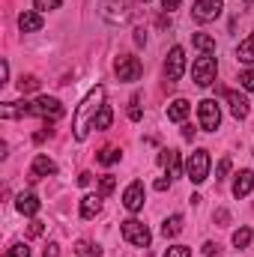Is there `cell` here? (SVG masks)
<instances>
[{
	"mask_svg": "<svg viewBox=\"0 0 254 257\" xmlns=\"http://www.w3.org/2000/svg\"><path fill=\"white\" fill-rule=\"evenodd\" d=\"M159 162L168 168V177H180V153L177 150H162Z\"/></svg>",
	"mask_w": 254,
	"mask_h": 257,
	"instance_id": "cell-18",
	"label": "cell"
},
{
	"mask_svg": "<svg viewBox=\"0 0 254 257\" xmlns=\"http://www.w3.org/2000/svg\"><path fill=\"white\" fill-rule=\"evenodd\" d=\"M15 209H18L21 215H36V212H39V197L33 192H21L15 197Z\"/></svg>",
	"mask_w": 254,
	"mask_h": 257,
	"instance_id": "cell-13",
	"label": "cell"
},
{
	"mask_svg": "<svg viewBox=\"0 0 254 257\" xmlns=\"http://www.w3.org/2000/svg\"><path fill=\"white\" fill-rule=\"evenodd\" d=\"M42 257H60V245H57V242H48L45 251H42Z\"/></svg>",
	"mask_w": 254,
	"mask_h": 257,
	"instance_id": "cell-36",
	"label": "cell"
},
{
	"mask_svg": "<svg viewBox=\"0 0 254 257\" xmlns=\"http://www.w3.org/2000/svg\"><path fill=\"white\" fill-rule=\"evenodd\" d=\"M135 42H138V45H144V42H147V36H144V30H135Z\"/></svg>",
	"mask_w": 254,
	"mask_h": 257,
	"instance_id": "cell-40",
	"label": "cell"
},
{
	"mask_svg": "<svg viewBox=\"0 0 254 257\" xmlns=\"http://www.w3.org/2000/svg\"><path fill=\"white\" fill-rule=\"evenodd\" d=\"M18 90H21V93L39 90V78H36V75H21V78H18Z\"/></svg>",
	"mask_w": 254,
	"mask_h": 257,
	"instance_id": "cell-25",
	"label": "cell"
},
{
	"mask_svg": "<svg viewBox=\"0 0 254 257\" xmlns=\"http://www.w3.org/2000/svg\"><path fill=\"white\" fill-rule=\"evenodd\" d=\"M33 6H36L39 12H45V9H60V0H33Z\"/></svg>",
	"mask_w": 254,
	"mask_h": 257,
	"instance_id": "cell-32",
	"label": "cell"
},
{
	"mask_svg": "<svg viewBox=\"0 0 254 257\" xmlns=\"http://www.w3.org/2000/svg\"><path fill=\"white\" fill-rule=\"evenodd\" d=\"M248 242H251V230H248V227H239V230L233 233V245H236V248H248Z\"/></svg>",
	"mask_w": 254,
	"mask_h": 257,
	"instance_id": "cell-27",
	"label": "cell"
},
{
	"mask_svg": "<svg viewBox=\"0 0 254 257\" xmlns=\"http://www.w3.org/2000/svg\"><path fill=\"white\" fill-rule=\"evenodd\" d=\"M90 180H93V174H87V171H84V174L78 177V186H90Z\"/></svg>",
	"mask_w": 254,
	"mask_h": 257,
	"instance_id": "cell-39",
	"label": "cell"
},
{
	"mask_svg": "<svg viewBox=\"0 0 254 257\" xmlns=\"http://www.w3.org/2000/svg\"><path fill=\"white\" fill-rule=\"evenodd\" d=\"M203 254L206 257H221V245H218V242H206V245H203Z\"/></svg>",
	"mask_w": 254,
	"mask_h": 257,
	"instance_id": "cell-34",
	"label": "cell"
},
{
	"mask_svg": "<svg viewBox=\"0 0 254 257\" xmlns=\"http://www.w3.org/2000/svg\"><path fill=\"white\" fill-rule=\"evenodd\" d=\"M6 78H9V63L3 60V63H0V84H6Z\"/></svg>",
	"mask_w": 254,
	"mask_h": 257,
	"instance_id": "cell-38",
	"label": "cell"
},
{
	"mask_svg": "<svg viewBox=\"0 0 254 257\" xmlns=\"http://www.w3.org/2000/svg\"><path fill=\"white\" fill-rule=\"evenodd\" d=\"M183 72H186V51L177 45V48H171V54H168V60H165V78L174 84V81L183 78Z\"/></svg>",
	"mask_w": 254,
	"mask_h": 257,
	"instance_id": "cell-9",
	"label": "cell"
},
{
	"mask_svg": "<svg viewBox=\"0 0 254 257\" xmlns=\"http://www.w3.org/2000/svg\"><path fill=\"white\" fill-rule=\"evenodd\" d=\"M42 230H45V224H42V221H33V224L27 227V236H42Z\"/></svg>",
	"mask_w": 254,
	"mask_h": 257,
	"instance_id": "cell-35",
	"label": "cell"
},
{
	"mask_svg": "<svg viewBox=\"0 0 254 257\" xmlns=\"http://www.w3.org/2000/svg\"><path fill=\"white\" fill-rule=\"evenodd\" d=\"M114 72H117L120 81H138L144 75V66H141L138 57H132V54H120L117 63H114Z\"/></svg>",
	"mask_w": 254,
	"mask_h": 257,
	"instance_id": "cell-7",
	"label": "cell"
},
{
	"mask_svg": "<svg viewBox=\"0 0 254 257\" xmlns=\"http://www.w3.org/2000/svg\"><path fill=\"white\" fill-rule=\"evenodd\" d=\"M227 102H230V114H233L236 120H245V117H248V111H251V108H248V99H245L242 93L230 90V93H227Z\"/></svg>",
	"mask_w": 254,
	"mask_h": 257,
	"instance_id": "cell-14",
	"label": "cell"
},
{
	"mask_svg": "<svg viewBox=\"0 0 254 257\" xmlns=\"http://www.w3.org/2000/svg\"><path fill=\"white\" fill-rule=\"evenodd\" d=\"M180 230H183V215H171V218L162 224V236H165V239H168V236H177Z\"/></svg>",
	"mask_w": 254,
	"mask_h": 257,
	"instance_id": "cell-22",
	"label": "cell"
},
{
	"mask_svg": "<svg viewBox=\"0 0 254 257\" xmlns=\"http://www.w3.org/2000/svg\"><path fill=\"white\" fill-rule=\"evenodd\" d=\"M189 111H191V105L186 99H174V102L168 105V120H171V123H183V120L189 117Z\"/></svg>",
	"mask_w": 254,
	"mask_h": 257,
	"instance_id": "cell-16",
	"label": "cell"
},
{
	"mask_svg": "<svg viewBox=\"0 0 254 257\" xmlns=\"http://www.w3.org/2000/svg\"><path fill=\"white\" fill-rule=\"evenodd\" d=\"M191 45L200 48L203 54H215V39L206 36V33H194V36H191Z\"/></svg>",
	"mask_w": 254,
	"mask_h": 257,
	"instance_id": "cell-21",
	"label": "cell"
},
{
	"mask_svg": "<svg viewBox=\"0 0 254 257\" xmlns=\"http://www.w3.org/2000/svg\"><path fill=\"white\" fill-rule=\"evenodd\" d=\"M105 108V87H93L90 93H87V99L78 105V111H75V138L78 141H84L87 138V132L93 128L96 123V117H99V111Z\"/></svg>",
	"mask_w": 254,
	"mask_h": 257,
	"instance_id": "cell-1",
	"label": "cell"
},
{
	"mask_svg": "<svg viewBox=\"0 0 254 257\" xmlns=\"http://www.w3.org/2000/svg\"><path fill=\"white\" fill-rule=\"evenodd\" d=\"M230 174V159H221L218 162V171H215V180H224Z\"/></svg>",
	"mask_w": 254,
	"mask_h": 257,
	"instance_id": "cell-33",
	"label": "cell"
},
{
	"mask_svg": "<svg viewBox=\"0 0 254 257\" xmlns=\"http://www.w3.org/2000/svg\"><path fill=\"white\" fill-rule=\"evenodd\" d=\"M197 117H200V128L203 132H215L221 123V111H218V102L215 99H203L197 105Z\"/></svg>",
	"mask_w": 254,
	"mask_h": 257,
	"instance_id": "cell-6",
	"label": "cell"
},
{
	"mask_svg": "<svg viewBox=\"0 0 254 257\" xmlns=\"http://www.w3.org/2000/svg\"><path fill=\"white\" fill-rule=\"evenodd\" d=\"M186 171H189V180L194 186H200L206 177H209V150H194L191 159L186 162Z\"/></svg>",
	"mask_w": 254,
	"mask_h": 257,
	"instance_id": "cell-4",
	"label": "cell"
},
{
	"mask_svg": "<svg viewBox=\"0 0 254 257\" xmlns=\"http://www.w3.org/2000/svg\"><path fill=\"white\" fill-rule=\"evenodd\" d=\"M162 3H165V9H168V12H171V9H177V6H180V0H162Z\"/></svg>",
	"mask_w": 254,
	"mask_h": 257,
	"instance_id": "cell-41",
	"label": "cell"
},
{
	"mask_svg": "<svg viewBox=\"0 0 254 257\" xmlns=\"http://www.w3.org/2000/svg\"><path fill=\"white\" fill-rule=\"evenodd\" d=\"M51 174H57V165L48 156H36L33 168H30V180H42V177H51Z\"/></svg>",
	"mask_w": 254,
	"mask_h": 257,
	"instance_id": "cell-12",
	"label": "cell"
},
{
	"mask_svg": "<svg viewBox=\"0 0 254 257\" xmlns=\"http://www.w3.org/2000/svg\"><path fill=\"white\" fill-rule=\"evenodd\" d=\"M123 239H126L129 245H135V248H147V245L153 242V233H150V227H147L144 221L126 218V221H123Z\"/></svg>",
	"mask_w": 254,
	"mask_h": 257,
	"instance_id": "cell-2",
	"label": "cell"
},
{
	"mask_svg": "<svg viewBox=\"0 0 254 257\" xmlns=\"http://www.w3.org/2000/svg\"><path fill=\"white\" fill-rule=\"evenodd\" d=\"M75 254L78 257H102V248L93 245V242H87V239H81V242L75 245Z\"/></svg>",
	"mask_w": 254,
	"mask_h": 257,
	"instance_id": "cell-23",
	"label": "cell"
},
{
	"mask_svg": "<svg viewBox=\"0 0 254 257\" xmlns=\"http://www.w3.org/2000/svg\"><path fill=\"white\" fill-rule=\"evenodd\" d=\"M165 257H191V251L186 245H171V248L165 251Z\"/></svg>",
	"mask_w": 254,
	"mask_h": 257,
	"instance_id": "cell-31",
	"label": "cell"
},
{
	"mask_svg": "<svg viewBox=\"0 0 254 257\" xmlns=\"http://www.w3.org/2000/svg\"><path fill=\"white\" fill-rule=\"evenodd\" d=\"M111 120H114V111H111V105H105V108L99 111V117H96L93 128H108L111 126Z\"/></svg>",
	"mask_w": 254,
	"mask_h": 257,
	"instance_id": "cell-26",
	"label": "cell"
},
{
	"mask_svg": "<svg viewBox=\"0 0 254 257\" xmlns=\"http://www.w3.org/2000/svg\"><path fill=\"white\" fill-rule=\"evenodd\" d=\"M42 15L39 12H21L18 15V27H21V33H33V30H42Z\"/></svg>",
	"mask_w": 254,
	"mask_h": 257,
	"instance_id": "cell-15",
	"label": "cell"
},
{
	"mask_svg": "<svg viewBox=\"0 0 254 257\" xmlns=\"http://www.w3.org/2000/svg\"><path fill=\"white\" fill-rule=\"evenodd\" d=\"M123 206H126L129 212H138V209L144 206V183H141V180H135V183L126 189V194H123Z\"/></svg>",
	"mask_w": 254,
	"mask_h": 257,
	"instance_id": "cell-11",
	"label": "cell"
},
{
	"mask_svg": "<svg viewBox=\"0 0 254 257\" xmlns=\"http://www.w3.org/2000/svg\"><path fill=\"white\" fill-rule=\"evenodd\" d=\"M236 57H239V63H254V33L248 36V39H242L239 42V48H236Z\"/></svg>",
	"mask_w": 254,
	"mask_h": 257,
	"instance_id": "cell-20",
	"label": "cell"
},
{
	"mask_svg": "<svg viewBox=\"0 0 254 257\" xmlns=\"http://www.w3.org/2000/svg\"><path fill=\"white\" fill-rule=\"evenodd\" d=\"M30 117H42V120H60L63 117V105L54 96H39L36 102H30Z\"/></svg>",
	"mask_w": 254,
	"mask_h": 257,
	"instance_id": "cell-5",
	"label": "cell"
},
{
	"mask_svg": "<svg viewBox=\"0 0 254 257\" xmlns=\"http://www.w3.org/2000/svg\"><path fill=\"white\" fill-rule=\"evenodd\" d=\"M102 209V194H87L81 200V218H93Z\"/></svg>",
	"mask_w": 254,
	"mask_h": 257,
	"instance_id": "cell-19",
	"label": "cell"
},
{
	"mask_svg": "<svg viewBox=\"0 0 254 257\" xmlns=\"http://www.w3.org/2000/svg\"><path fill=\"white\" fill-rule=\"evenodd\" d=\"M102 18H105L108 24H126V21H129V9H126V3L108 0V3L102 6Z\"/></svg>",
	"mask_w": 254,
	"mask_h": 257,
	"instance_id": "cell-10",
	"label": "cell"
},
{
	"mask_svg": "<svg viewBox=\"0 0 254 257\" xmlns=\"http://www.w3.org/2000/svg\"><path fill=\"white\" fill-rule=\"evenodd\" d=\"M183 138H186V141H191V138H194V128L186 126V128H183Z\"/></svg>",
	"mask_w": 254,
	"mask_h": 257,
	"instance_id": "cell-42",
	"label": "cell"
},
{
	"mask_svg": "<svg viewBox=\"0 0 254 257\" xmlns=\"http://www.w3.org/2000/svg\"><path fill=\"white\" fill-rule=\"evenodd\" d=\"M215 72H218V63H215L212 54H203V57H197L191 63V78H194L197 87H209L215 81Z\"/></svg>",
	"mask_w": 254,
	"mask_h": 257,
	"instance_id": "cell-3",
	"label": "cell"
},
{
	"mask_svg": "<svg viewBox=\"0 0 254 257\" xmlns=\"http://www.w3.org/2000/svg\"><path fill=\"white\" fill-rule=\"evenodd\" d=\"M144 3H150V0H144Z\"/></svg>",
	"mask_w": 254,
	"mask_h": 257,
	"instance_id": "cell-43",
	"label": "cell"
},
{
	"mask_svg": "<svg viewBox=\"0 0 254 257\" xmlns=\"http://www.w3.org/2000/svg\"><path fill=\"white\" fill-rule=\"evenodd\" d=\"M96 159H99L102 165H114V162H120V150H117V147H102Z\"/></svg>",
	"mask_w": 254,
	"mask_h": 257,
	"instance_id": "cell-24",
	"label": "cell"
},
{
	"mask_svg": "<svg viewBox=\"0 0 254 257\" xmlns=\"http://www.w3.org/2000/svg\"><path fill=\"white\" fill-rule=\"evenodd\" d=\"M251 189H254V171H239V177L233 183V194L236 197H245Z\"/></svg>",
	"mask_w": 254,
	"mask_h": 257,
	"instance_id": "cell-17",
	"label": "cell"
},
{
	"mask_svg": "<svg viewBox=\"0 0 254 257\" xmlns=\"http://www.w3.org/2000/svg\"><path fill=\"white\" fill-rule=\"evenodd\" d=\"M114 186H117V180H114L111 174H108V177H102V183H99V194H102V197H108V194L114 192Z\"/></svg>",
	"mask_w": 254,
	"mask_h": 257,
	"instance_id": "cell-28",
	"label": "cell"
},
{
	"mask_svg": "<svg viewBox=\"0 0 254 257\" xmlns=\"http://www.w3.org/2000/svg\"><path fill=\"white\" fill-rule=\"evenodd\" d=\"M239 84H242V90L254 93V69H248V72H242V75H239Z\"/></svg>",
	"mask_w": 254,
	"mask_h": 257,
	"instance_id": "cell-29",
	"label": "cell"
},
{
	"mask_svg": "<svg viewBox=\"0 0 254 257\" xmlns=\"http://www.w3.org/2000/svg\"><path fill=\"white\" fill-rule=\"evenodd\" d=\"M6 257H30V248H27L24 242H15V245L6 251Z\"/></svg>",
	"mask_w": 254,
	"mask_h": 257,
	"instance_id": "cell-30",
	"label": "cell"
},
{
	"mask_svg": "<svg viewBox=\"0 0 254 257\" xmlns=\"http://www.w3.org/2000/svg\"><path fill=\"white\" fill-rule=\"evenodd\" d=\"M168 186H171V177H168V180H165V177H159V180H156V192H165Z\"/></svg>",
	"mask_w": 254,
	"mask_h": 257,
	"instance_id": "cell-37",
	"label": "cell"
},
{
	"mask_svg": "<svg viewBox=\"0 0 254 257\" xmlns=\"http://www.w3.org/2000/svg\"><path fill=\"white\" fill-rule=\"evenodd\" d=\"M221 9H224V0H194L191 15H194V21L206 24V21H215L221 15Z\"/></svg>",
	"mask_w": 254,
	"mask_h": 257,
	"instance_id": "cell-8",
	"label": "cell"
}]
</instances>
